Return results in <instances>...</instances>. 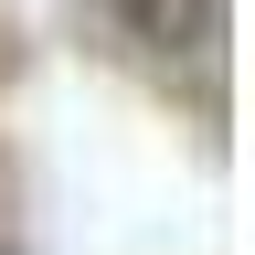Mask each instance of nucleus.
<instances>
[{"instance_id": "obj_1", "label": "nucleus", "mask_w": 255, "mask_h": 255, "mask_svg": "<svg viewBox=\"0 0 255 255\" xmlns=\"http://www.w3.org/2000/svg\"><path fill=\"white\" fill-rule=\"evenodd\" d=\"M117 32L149 64H223V0H117Z\"/></svg>"}]
</instances>
